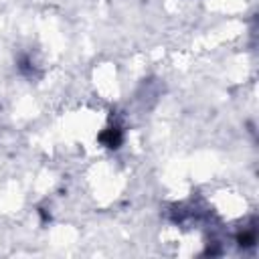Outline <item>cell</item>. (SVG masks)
I'll return each mask as SVG.
<instances>
[{
  "label": "cell",
  "instance_id": "6da1fadb",
  "mask_svg": "<svg viewBox=\"0 0 259 259\" xmlns=\"http://www.w3.org/2000/svg\"><path fill=\"white\" fill-rule=\"evenodd\" d=\"M99 140H101L107 148H119V144L123 142V132H121L119 125H111V127H107V130L99 136Z\"/></svg>",
  "mask_w": 259,
  "mask_h": 259
}]
</instances>
